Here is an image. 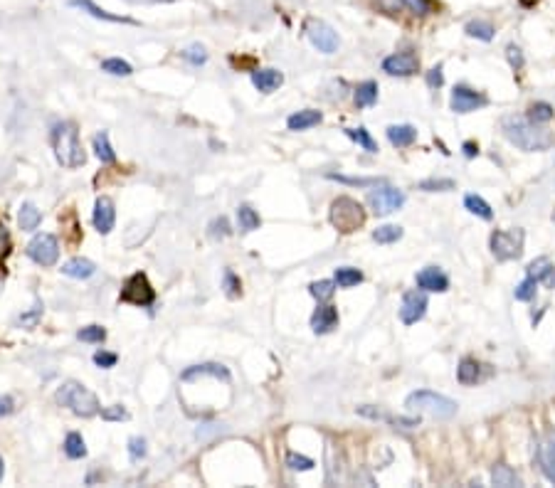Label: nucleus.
<instances>
[{
	"label": "nucleus",
	"instance_id": "29",
	"mask_svg": "<svg viewBox=\"0 0 555 488\" xmlns=\"http://www.w3.org/2000/svg\"><path fill=\"white\" fill-rule=\"evenodd\" d=\"M237 222H240V230L242 232H254V230H260L262 220L249 205H240L237 207Z\"/></svg>",
	"mask_w": 555,
	"mask_h": 488
},
{
	"label": "nucleus",
	"instance_id": "55",
	"mask_svg": "<svg viewBox=\"0 0 555 488\" xmlns=\"http://www.w3.org/2000/svg\"><path fill=\"white\" fill-rule=\"evenodd\" d=\"M427 84L432 89H439L444 84V74H442V67H434V70L427 72Z\"/></svg>",
	"mask_w": 555,
	"mask_h": 488
},
{
	"label": "nucleus",
	"instance_id": "12",
	"mask_svg": "<svg viewBox=\"0 0 555 488\" xmlns=\"http://www.w3.org/2000/svg\"><path fill=\"white\" fill-rule=\"evenodd\" d=\"M449 104H452V112L469 114V112L481 109V106H486V96L479 94V92H474V89H469V87H454Z\"/></svg>",
	"mask_w": 555,
	"mask_h": 488
},
{
	"label": "nucleus",
	"instance_id": "51",
	"mask_svg": "<svg viewBox=\"0 0 555 488\" xmlns=\"http://www.w3.org/2000/svg\"><path fill=\"white\" fill-rule=\"evenodd\" d=\"M230 222H227V218H218L213 220V224H210V237L213 240H220V237H227L230 235Z\"/></svg>",
	"mask_w": 555,
	"mask_h": 488
},
{
	"label": "nucleus",
	"instance_id": "25",
	"mask_svg": "<svg viewBox=\"0 0 555 488\" xmlns=\"http://www.w3.org/2000/svg\"><path fill=\"white\" fill-rule=\"evenodd\" d=\"M491 481H494V486H501V488L521 486L519 474H516V471L511 469V466H506V464H496L494 469H491Z\"/></svg>",
	"mask_w": 555,
	"mask_h": 488
},
{
	"label": "nucleus",
	"instance_id": "37",
	"mask_svg": "<svg viewBox=\"0 0 555 488\" xmlns=\"http://www.w3.org/2000/svg\"><path fill=\"white\" fill-rule=\"evenodd\" d=\"M336 282H313L311 286H308V291H311L313 299H319V304H326V301L331 299L333 294H336Z\"/></svg>",
	"mask_w": 555,
	"mask_h": 488
},
{
	"label": "nucleus",
	"instance_id": "42",
	"mask_svg": "<svg viewBox=\"0 0 555 488\" xmlns=\"http://www.w3.org/2000/svg\"><path fill=\"white\" fill-rule=\"evenodd\" d=\"M536 288H538V282L536 279H531V277H526L523 282L516 286V291H514V296L519 301H531L533 296H536Z\"/></svg>",
	"mask_w": 555,
	"mask_h": 488
},
{
	"label": "nucleus",
	"instance_id": "49",
	"mask_svg": "<svg viewBox=\"0 0 555 488\" xmlns=\"http://www.w3.org/2000/svg\"><path fill=\"white\" fill-rule=\"evenodd\" d=\"M129 456L134 461L143 459V456H146V439H141V436H131L129 439Z\"/></svg>",
	"mask_w": 555,
	"mask_h": 488
},
{
	"label": "nucleus",
	"instance_id": "15",
	"mask_svg": "<svg viewBox=\"0 0 555 488\" xmlns=\"http://www.w3.org/2000/svg\"><path fill=\"white\" fill-rule=\"evenodd\" d=\"M198 377H215V380H222V383H230V370L220 363H205V365H193L188 370L180 375L183 383H190V380H198Z\"/></svg>",
	"mask_w": 555,
	"mask_h": 488
},
{
	"label": "nucleus",
	"instance_id": "57",
	"mask_svg": "<svg viewBox=\"0 0 555 488\" xmlns=\"http://www.w3.org/2000/svg\"><path fill=\"white\" fill-rule=\"evenodd\" d=\"M15 402H12L10 394H6V397H0V417H6V414H12V410H15Z\"/></svg>",
	"mask_w": 555,
	"mask_h": 488
},
{
	"label": "nucleus",
	"instance_id": "13",
	"mask_svg": "<svg viewBox=\"0 0 555 488\" xmlns=\"http://www.w3.org/2000/svg\"><path fill=\"white\" fill-rule=\"evenodd\" d=\"M419 70V59L412 52H400V54H390L383 59V72L392 74V77H410Z\"/></svg>",
	"mask_w": 555,
	"mask_h": 488
},
{
	"label": "nucleus",
	"instance_id": "19",
	"mask_svg": "<svg viewBox=\"0 0 555 488\" xmlns=\"http://www.w3.org/2000/svg\"><path fill=\"white\" fill-rule=\"evenodd\" d=\"M252 84L260 89L262 94H272L274 89H279L284 84V77H282V72H277V70H254Z\"/></svg>",
	"mask_w": 555,
	"mask_h": 488
},
{
	"label": "nucleus",
	"instance_id": "30",
	"mask_svg": "<svg viewBox=\"0 0 555 488\" xmlns=\"http://www.w3.org/2000/svg\"><path fill=\"white\" fill-rule=\"evenodd\" d=\"M479 363L472 358H464L459 363V368H457V380H459L461 385H474L479 380Z\"/></svg>",
	"mask_w": 555,
	"mask_h": 488
},
{
	"label": "nucleus",
	"instance_id": "5",
	"mask_svg": "<svg viewBox=\"0 0 555 488\" xmlns=\"http://www.w3.org/2000/svg\"><path fill=\"white\" fill-rule=\"evenodd\" d=\"M331 224L338 232H343V235H350V232H355L358 227L366 224V210H363V205L358 200L343 195V198L333 200L331 205Z\"/></svg>",
	"mask_w": 555,
	"mask_h": 488
},
{
	"label": "nucleus",
	"instance_id": "58",
	"mask_svg": "<svg viewBox=\"0 0 555 488\" xmlns=\"http://www.w3.org/2000/svg\"><path fill=\"white\" fill-rule=\"evenodd\" d=\"M477 153H479L477 143H472V141L464 143V156H467V158H474V156H477Z\"/></svg>",
	"mask_w": 555,
	"mask_h": 488
},
{
	"label": "nucleus",
	"instance_id": "2",
	"mask_svg": "<svg viewBox=\"0 0 555 488\" xmlns=\"http://www.w3.org/2000/svg\"><path fill=\"white\" fill-rule=\"evenodd\" d=\"M50 141H52L54 156H57L59 165H65V168H79V165L87 163V156H84V151H82L77 126L74 124H70V121L54 124Z\"/></svg>",
	"mask_w": 555,
	"mask_h": 488
},
{
	"label": "nucleus",
	"instance_id": "43",
	"mask_svg": "<svg viewBox=\"0 0 555 488\" xmlns=\"http://www.w3.org/2000/svg\"><path fill=\"white\" fill-rule=\"evenodd\" d=\"M222 286H224V294L230 296V299H237V296L242 294V284H240V279L235 277V271H224L222 277Z\"/></svg>",
	"mask_w": 555,
	"mask_h": 488
},
{
	"label": "nucleus",
	"instance_id": "8",
	"mask_svg": "<svg viewBox=\"0 0 555 488\" xmlns=\"http://www.w3.org/2000/svg\"><path fill=\"white\" fill-rule=\"evenodd\" d=\"M368 205L373 207V212L375 215H390V212L400 210L402 205H405V195H402V190L397 188H390V185H380V188L370 190V195H368Z\"/></svg>",
	"mask_w": 555,
	"mask_h": 488
},
{
	"label": "nucleus",
	"instance_id": "47",
	"mask_svg": "<svg viewBox=\"0 0 555 488\" xmlns=\"http://www.w3.org/2000/svg\"><path fill=\"white\" fill-rule=\"evenodd\" d=\"M101 419H107V422H124V419H129V412L121 405H112L107 410H101Z\"/></svg>",
	"mask_w": 555,
	"mask_h": 488
},
{
	"label": "nucleus",
	"instance_id": "16",
	"mask_svg": "<svg viewBox=\"0 0 555 488\" xmlns=\"http://www.w3.org/2000/svg\"><path fill=\"white\" fill-rule=\"evenodd\" d=\"M415 282H417V286L422 288V291H447L449 288V279L447 274H444L442 269H437V266H427V269H422L415 277Z\"/></svg>",
	"mask_w": 555,
	"mask_h": 488
},
{
	"label": "nucleus",
	"instance_id": "35",
	"mask_svg": "<svg viewBox=\"0 0 555 488\" xmlns=\"http://www.w3.org/2000/svg\"><path fill=\"white\" fill-rule=\"evenodd\" d=\"M494 32L496 30L491 28V23H484V20H472V23L467 25V35L469 37H477V40H494Z\"/></svg>",
	"mask_w": 555,
	"mask_h": 488
},
{
	"label": "nucleus",
	"instance_id": "3",
	"mask_svg": "<svg viewBox=\"0 0 555 488\" xmlns=\"http://www.w3.org/2000/svg\"><path fill=\"white\" fill-rule=\"evenodd\" d=\"M54 400H57V405L70 407V410L74 412L77 417H94L96 412L101 410L99 400H96V394L92 392V390L84 388V385L74 383V380L59 385L57 394H54Z\"/></svg>",
	"mask_w": 555,
	"mask_h": 488
},
{
	"label": "nucleus",
	"instance_id": "52",
	"mask_svg": "<svg viewBox=\"0 0 555 488\" xmlns=\"http://www.w3.org/2000/svg\"><path fill=\"white\" fill-rule=\"evenodd\" d=\"M506 57H508V62H511V67H514V70H521V67H523V54H521V50L516 47V45H508Z\"/></svg>",
	"mask_w": 555,
	"mask_h": 488
},
{
	"label": "nucleus",
	"instance_id": "59",
	"mask_svg": "<svg viewBox=\"0 0 555 488\" xmlns=\"http://www.w3.org/2000/svg\"><path fill=\"white\" fill-rule=\"evenodd\" d=\"M126 3H141V6H154V3H173V0H126Z\"/></svg>",
	"mask_w": 555,
	"mask_h": 488
},
{
	"label": "nucleus",
	"instance_id": "23",
	"mask_svg": "<svg viewBox=\"0 0 555 488\" xmlns=\"http://www.w3.org/2000/svg\"><path fill=\"white\" fill-rule=\"evenodd\" d=\"M417 138V129L410 124H402V126H390L388 129V141L392 143L395 148H408L415 143Z\"/></svg>",
	"mask_w": 555,
	"mask_h": 488
},
{
	"label": "nucleus",
	"instance_id": "60",
	"mask_svg": "<svg viewBox=\"0 0 555 488\" xmlns=\"http://www.w3.org/2000/svg\"><path fill=\"white\" fill-rule=\"evenodd\" d=\"M3 474H6V466H3V459H0V481H3Z\"/></svg>",
	"mask_w": 555,
	"mask_h": 488
},
{
	"label": "nucleus",
	"instance_id": "27",
	"mask_svg": "<svg viewBox=\"0 0 555 488\" xmlns=\"http://www.w3.org/2000/svg\"><path fill=\"white\" fill-rule=\"evenodd\" d=\"M94 153H96V158H99L101 163H107V165L116 163V153H114L112 143H109L107 131H101V134L94 136Z\"/></svg>",
	"mask_w": 555,
	"mask_h": 488
},
{
	"label": "nucleus",
	"instance_id": "50",
	"mask_svg": "<svg viewBox=\"0 0 555 488\" xmlns=\"http://www.w3.org/2000/svg\"><path fill=\"white\" fill-rule=\"evenodd\" d=\"M331 180H338V182H346V185H361V188H368V185H378V180L375 178H346V176H336V173H331Z\"/></svg>",
	"mask_w": 555,
	"mask_h": 488
},
{
	"label": "nucleus",
	"instance_id": "18",
	"mask_svg": "<svg viewBox=\"0 0 555 488\" xmlns=\"http://www.w3.org/2000/svg\"><path fill=\"white\" fill-rule=\"evenodd\" d=\"M72 6L74 8H79V10H84V12H89L92 18H96V20H107V23H126V25H136V20H131V18H124V15H114V12H107V10H101L99 6H96L94 0H70Z\"/></svg>",
	"mask_w": 555,
	"mask_h": 488
},
{
	"label": "nucleus",
	"instance_id": "22",
	"mask_svg": "<svg viewBox=\"0 0 555 488\" xmlns=\"http://www.w3.org/2000/svg\"><path fill=\"white\" fill-rule=\"evenodd\" d=\"M538 464L550 483H555V441H543L538 447Z\"/></svg>",
	"mask_w": 555,
	"mask_h": 488
},
{
	"label": "nucleus",
	"instance_id": "11",
	"mask_svg": "<svg viewBox=\"0 0 555 488\" xmlns=\"http://www.w3.org/2000/svg\"><path fill=\"white\" fill-rule=\"evenodd\" d=\"M427 313V296L425 291H408L402 296V306H400V318L405 326H412L417 321H422Z\"/></svg>",
	"mask_w": 555,
	"mask_h": 488
},
{
	"label": "nucleus",
	"instance_id": "53",
	"mask_svg": "<svg viewBox=\"0 0 555 488\" xmlns=\"http://www.w3.org/2000/svg\"><path fill=\"white\" fill-rule=\"evenodd\" d=\"M10 254V232L6 230V224H0V262Z\"/></svg>",
	"mask_w": 555,
	"mask_h": 488
},
{
	"label": "nucleus",
	"instance_id": "7",
	"mask_svg": "<svg viewBox=\"0 0 555 488\" xmlns=\"http://www.w3.org/2000/svg\"><path fill=\"white\" fill-rule=\"evenodd\" d=\"M121 301L134 304V306H151L156 301V291L143 271H136L134 277L126 279L124 288H121Z\"/></svg>",
	"mask_w": 555,
	"mask_h": 488
},
{
	"label": "nucleus",
	"instance_id": "14",
	"mask_svg": "<svg viewBox=\"0 0 555 488\" xmlns=\"http://www.w3.org/2000/svg\"><path fill=\"white\" fill-rule=\"evenodd\" d=\"M92 222H94L96 232L99 235H109V232L114 230V222H116V210H114V202L112 198H99L94 205V218H92Z\"/></svg>",
	"mask_w": 555,
	"mask_h": 488
},
{
	"label": "nucleus",
	"instance_id": "45",
	"mask_svg": "<svg viewBox=\"0 0 555 488\" xmlns=\"http://www.w3.org/2000/svg\"><path fill=\"white\" fill-rule=\"evenodd\" d=\"M183 59L185 62H190L193 67H200L207 62V52H205V47H200V45H190V47L183 52Z\"/></svg>",
	"mask_w": 555,
	"mask_h": 488
},
{
	"label": "nucleus",
	"instance_id": "33",
	"mask_svg": "<svg viewBox=\"0 0 555 488\" xmlns=\"http://www.w3.org/2000/svg\"><path fill=\"white\" fill-rule=\"evenodd\" d=\"M65 454L70 459H84V456H87V444H84L82 434H77V432H70V434H67Z\"/></svg>",
	"mask_w": 555,
	"mask_h": 488
},
{
	"label": "nucleus",
	"instance_id": "26",
	"mask_svg": "<svg viewBox=\"0 0 555 488\" xmlns=\"http://www.w3.org/2000/svg\"><path fill=\"white\" fill-rule=\"evenodd\" d=\"M18 222H20V230L32 232V230H37V224L42 222V212L37 210L32 202H23L18 212Z\"/></svg>",
	"mask_w": 555,
	"mask_h": 488
},
{
	"label": "nucleus",
	"instance_id": "39",
	"mask_svg": "<svg viewBox=\"0 0 555 488\" xmlns=\"http://www.w3.org/2000/svg\"><path fill=\"white\" fill-rule=\"evenodd\" d=\"M346 134H348V138H353L363 151H368V153H375V151H378V143L373 141L366 129H346Z\"/></svg>",
	"mask_w": 555,
	"mask_h": 488
},
{
	"label": "nucleus",
	"instance_id": "6",
	"mask_svg": "<svg viewBox=\"0 0 555 488\" xmlns=\"http://www.w3.org/2000/svg\"><path fill=\"white\" fill-rule=\"evenodd\" d=\"M523 230H496L491 235V252L499 262H511L523 254Z\"/></svg>",
	"mask_w": 555,
	"mask_h": 488
},
{
	"label": "nucleus",
	"instance_id": "41",
	"mask_svg": "<svg viewBox=\"0 0 555 488\" xmlns=\"http://www.w3.org/2000/svg\"><path fill=\"white\" fill-rule=\"evenodd\" d=\"M400 6L412 12V15L425 18V15H430L434 10V0H400Z\"/></svg>",
	"mask_w": 555,
	"mask_h": 488
},
{
	"label": "nucleus",
	"instance_id": "10",
	"mask_svg": "<svg viewBox=\"0 0 555 488\" xmlns=\"http://www.w3.org/2000/svg\"><path fill=\"white\" fill-rule=\"evenodd\" d=\"M306 35L311 40V45L319 52L333 54L338 50V35L331 25H326L324 20H308L306 23Z\"/></svg>",
	"mask_w": 555,
	"mask_h": 488
},
{
	"label": "nucleus",
	"instance_id": "1",
	"mask_svg": "<svg viewBox=\"0 0 555 488\" xmlns=\"http://www.w3.org/2000/svg\"><path fill=\"white\" fill-rule=\"evenodd\" d=\"M503 136L514 143L516 148L526 151V153H538V151H548L553 146V134L533 124L528 116H506L501 121Z\"/></svg>",
	"mask_w": 555,
	"mask_h": 488
},
{
	"label": "nucleus",
	"instance_id": "21",
	"mask_svg": "<svg viewBox=\"0 0 555 488\" xmlns=\"http://www.w3.org/2000/svg\"><path fill=\"white\" fill-rule=\"evenodd\" d=\"M94 271H96L94 262H89V259H82V257L70 259V262L62 266V274L72 279H89V277H94Z\"/></svg>",
	"mask_w": 555,
	"mask_h": 488
},
{
	"label": "nucleus",
	"instance_id": "28",
	"mask_svg": "<svg viewBox=\"0 0 555 488\" xmlns=\"http://www.w3.org/2000/svg\"><path fill=\"white\" fill-rule=\"evenodd\" d=\"M353 101H355V106H358V109H366V106H373V104H375V101H378V84H375V82H363V84H358Z\"/></svg>",
	"mask_w": 555,
	"mask_h": 488
},
{
	"label": "nucleus",
	"instance_id": "9",
	"mask_svg": "<svg viewBox=\"0 0 555 488\" xmlns=\"http://www.w3.org/2000/svg\"><path fill=\"white\" fill-rule=\"evenodd\" d=\"M28 257L40 266H52L59 259V244L54 235H37L28 244Z\"/></svg>",
	"mask_w": 555,
	"mask_h": 488
},
{
	"label": "nucleus",
	"instance_id": "32",
	"mask_svg": "<svg viewBox=\"0 0 555 488\" xmlns=\"http://www.w3.org/2000/svg\"><path fill=\"white\" fill-rule=\"evenodd\" d=\"M464 207H467L472 215H477V218H481V220H491V218H494V212H491V205L484 200V198H479V195H467V198H464Z\"/></svg>",
	"mask_w": 555,
	"mask_h": 488
},
{
	"label": "nucleus",
	"instance_id": "36",
	"mask_svg": "<svg viewBox=\"0 0 555 488\" xmlns=\"http://www.w3.org/2000/svg\"><path fill=\"white\" fill-rule=\"evenodd\" d=\"M402 237V227H397V224H383V227H378V230L373 232V240L378 242V244H392V242H397Z\"/></svg>",
	"mask_w": 555,
	"mask_h": 488
},
{
	"label": "nucleus",
	"instance_id": "46",
	"mask_svg": "<svg viewBox=\"0 0 555 488\" xmlns=\"http://www.w3.org/2000/svg\"><path fill=\"white\" fill-rule=\"evenodd\" d=\"M286 466L291 471H311L313 469V461L308 456H302V454H289L286 456Z\"/></svg>",
	"mask_w": 555,
	"mask_h": 488
},
{
	"label": "nucleus",
	"instance_id": "20",
	"mask_svg": "<svg viewBox=\"0 0 555 488\" xmlns=\"http://www.w3.org/2000/svg\"><path fill=\"white\" fill-rule=\"evenodd\" d=\"M358 414L363 417H370V419H383V422L395 424V427H402V429H412L419 424V417H392L388 412H380V410H373V407H358Z\"/></svg>",
	"mask_w": 555,
	"mask_h": 488
},
{
	"label": "nucleus",
	"instance_id": "44",
	"mask_svg": "<svg viewBox=\"0 0 555 488\" xmlns=\"http://www.w3.org/2000/svg\"><path fill=\"white\" fill-rule=\"evenodd\" d=\"M77 338L84 343H101L104 338H107V330L101 328V326H87V328L79 330Z\"/></svg>",
	"mask_w": 555,
	"mask_h": 488
},
{
	"label": "nucleus",
	"instance_id": "34",
	"mask_svg": "<svg viewBox=\"0 0 555 488\" xmlns=\"http://www.w3.org/2000/svg\"><path fill=\"white\" fill-rule=\"evenodd\" d=\"M550 274H553V264H550L548 257H538L536 262H531L526 269V277L536 279V282H543V279H548Z\"/></svg>",
	"mask_w": 555,
	"mask_h": 488
},
{
	"label": "nucleus",
	"instance_id": "54",
	"mask_svg": "<svg viewBox=\"0 0 555 488\" xmlns=\"http://www.w3.org/2000/svg\"><path fill=\"white\" fill-rule=\"evenodd\" d=\"M116 355L114 353H107V350H99V353H94V363L99 365V368H114L116 365Z\"/></svg>",
	"mask_w": 555,
	"mask_h": 488
},
{
	"label": "nucleus",
	"instance_id": "24",
	"mask_svg": "<svg viewBox=\"0 0 555 488\" xmlns=\"http://www.w3.org/2000/svg\"><path fill=\"white\" fill-rule=\"evenodd\" d=\"M321 112H313V109H304V112H296L291 114L289 118H286V126H289L291 131H306L311 129V126L321 124Z\"/></svg>",
	"mask_w": 555,
	"mask_h": 488
},
{
	"label": "nucleus",
	"instance_id": "48",
	"mask_svg": "<svg viewBox=\"0 0 555 488\" xmlns=\"http://www.w3.org/2000/svg\"><path fill=\"white\" fill-rule=\"evenodd\" d=\"M419 190H427V193H437V190H454V180H422L419 182Z\"/></svg>",
	"mask_w": 555,
	"mask_h": 488
},
{
	"label": "nucleus",
	"instance_id": "38",
	"mask_svg": "<svg viewBox=\"0 0 555 488\" xmlns=\"http://www.w3.org/2000/svg\"><path fill=\"white\" fill-rule=\"evenodd\" d=\"M101 72H109V74H114V77H129L134 70H131V65L129 62H124V59L112 57V59H104V62H101Z\"/></svg>",
	"mask_w": 555,
	"mask_h": 488
},
{
	"label": "nucleus",
	"instance_id": "56",
	"mask_svg": "<svg viewBox=\"0 0 555 488\" xmlns=\"http://www.w3.org/2000/svg\"><path fill=\"white\" fill-rule=\"evenodd\" d=\"M42 316V306L40 304H37L35 308H32V311L30 313H25V316H20V326H25V328H30V326H35L37 323V318Z\"/></svg>",
	"mask_w": 555,
	"mask_h": 488
},
{
	"label": "nucleus",
	"instance_id": "4",
	"mask_svg": "<svg viewBox=\"0 0 555 488\" xmlns=\"http://www.w3.org/2000/svg\"><path fill=\"white\" fill-rule=\"evenodd\" d=\"M405 407L410 412H425L437 419H452L457 414V402L444 397V394L432 392V390H417L405 400Z\"/></svg>",
	"mask_w": 555,
	"mask_h": 488
},
{
	"label": "nucleus",
	"instance_id": "40",
	"mask_svg": "<svg viewBox=\"0 0 555 488\" xmlns=\"http://www.w3.org/2000/svg\"><path fill=\"white\" fill-rule=\"evenodd\" d=\"M553 106L545 104V101H538L528 109V118H531L533 124H548L550 118H553Z\"/></svg>",
	"mask_w": 555,
	"mask_h": 488
},
{
	"label": "nucleus",
	"instance_id": "17",
	"mask_svg": "<svg viewBox=\"0 0 555 488\" xmlns=\"http://www.w3.org/2000/svg\"><path fill=\"white\" fill-rule=\"evenodd\" d=\"M338 326V311L328 304H321L316 313L311 316V328L313 333H328Z\"/></svg>",
	"mask_w": 555,
	"mask_h": 488
},
{
	"label": "nucleus",
	"instance_id": "31",
	"mask_svg": "<svg viewBox=\"0 0 555 488\" xmlns=\"http://www.w3.org/2000/svg\"><path fill=\"white\" fill-rule=\"evenodd\" d=\"M333 282H336L341 288L358 286V284L363 282V271L353 269V266H338V269H336V279H333Z\"/></svg>",
	"mask_w": 555,
	"mask_h": 488
}]
</instances>
